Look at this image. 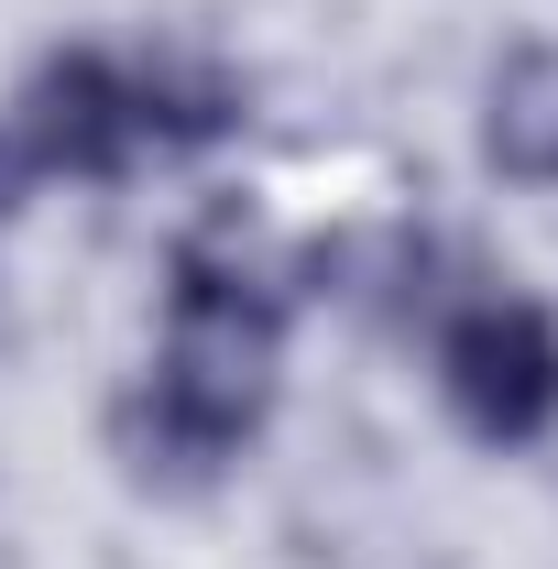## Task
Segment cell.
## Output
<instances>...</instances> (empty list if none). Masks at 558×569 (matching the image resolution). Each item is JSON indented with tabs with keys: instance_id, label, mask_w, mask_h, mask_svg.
<instances>
[{
	"instance_id": "obj_6",
	"label": "cell",
	"mask_w": 558,
	"mask_h": 569,
	"mask_svg": "<svg viewBox=\"0 0 558 569\" xmlns=\"http://www.w3.org/2000/svg\"><path fill=\"white\" fill-rule=\"evenodd\" d=\"M22 176H33V153H22V132H0V219L22 209Z\"/></svg>"
},
{
	"instance_id": "obj_4",
	"label": "cell",
	"mask_w": 558,
	"mask_h": 569,
	"mask_svg": "<svg viewBox=\"0 0 558 569\" xmlns=\"http://www.w3.org/2000/svg\"><path fill=\"white\" fill-rule=\"evenodd\" d=\"M482 153L515 187H558V44H515L482 88Z\"/></svg>"
},
{
	"instance_id": "obj_2",
	"label": "cell",
	"mask_w": 558,
	"mask_h": 569,
	"mask_svg": "<svg viewBox=\"0 0 558 569\" xmlns=\"http://www.w3.org/2000/svg\"><path fill=\"white\" fill-rule=\"evenodd\" d=\"M438 383H449L460 427L492 438V449L548 438L558 427V318L537 296H482V307H460L449 340H438Z\"/></svg>"
},
{
	"instance_id": "obj_3",
	"label": "cell",
	"mask_w": 558,
	"mask_h": 569,
	"mask_svg": "<svg viewBox=\"0 0 558 569\" xmlns=\"http://www.w3.org/2000/svg\"><path fill=\"white\" fill-rule=\"evenodd\" d=\"M22 153L44 164V176H77V187H110V176H132L142 153V121H132V67H110V56H44L33 88H22Z\"/></svg>"
},
{
	"instance_id": "obj_1",
	"label": "cell",
	"mask_w": 558,
	"mask_h": 569,
	"mask_svg": "<svg viewBox=\"0 0 558 569\" xmlns=\"http://www.w3.org/2000/svg\"><path fill=\"white\" fill-rule=\"evenodd\" d=\"M275 372H285V296L252 284L241 263H219V241H187L176 252V284H165L153 383L121 406L132 471L165 482V493H198L219 460L263 427Z\"/></svg>"
},
{
	"instance_id": "obj_5",
	"label": "cell",
	"mask_w": 558,
	"mask_h": 569,
	"mask_svg": "<svg viewBox=\"0 0 558 569\" xmlns=\"http://www.w3.org/2000/svg\"><path fill=\"white\" fill-rule=\"evenodd\" d=\"M132 121L153 153H198L241 121V77L209 67V56H142L132 67Z\"/></svg>"
}]
</instances>
